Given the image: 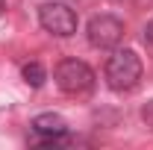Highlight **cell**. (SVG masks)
Instances as JSON below:
<instances>
[{
	"instance_id": "cell-2",
	"label": "cell",
	"mask_w": 153,
	"mask_h": 150,
	"mask_svg": "<svg viewBox=\"0 0 153 150\" xmlns=\"http://www.w3.org/2000/svg\"><path fill=\"white\" fill-rule=\"evenodd\" d=\"M53 76H56V85L65 94H88L94 88V71L82 59H62Z\"/></svg>"
},
{
	"instance_id": "cell-4",
	"label": "cell",
	"mask_w": 153,
	"mask_h": 150,
	"mask_svg": "<svg viewBox=\"0 0 153 150\" xmlns=\"http://www.w3.org/2000/svg\"><path fill=\"white\" fill-rule=\"evenodd\" d=\"M121 38H124V24L115 15H94L88 21V41H91V47L112 50V47L121 44Z\"/></svg>"
},
{
	"instance_id": "cell-8",
	"label": "cell",
	"mask_w": 153,
	"mask_h": 150,
	"mask_svg": "<svg viewBox=\"0 0 153 150\" xmlns=\"http://www.w3.org/2000/svg\"><path fill=\"white\" fill-rule=\"evenodd\" d=\"M144 38H147V41H150V44H153V21H150V24H147V30H144Z\"/></svg>"
},
{
	"instance_id": "cell-1",
	"label": "cell",
	"mask_w": 153,
	"mask_h": 150,
	"mask_svg": "<svg viewBox=\"0 0 153 150\" xmlns=\"http://www.w3.org/2000/svg\"><path fill=\"white\" fill-rule=\"evenodd\" d=\"M103 74H106V85L112 91H133L141 79V59L135 50H115Z\"/></svg>"
},
{
	"instance_id": "cell-3",
	"label": "cell",
	"mask_w": 153,
	"mask_h": 150,
	"mask_svg": "<svg viewBox=\"0 0 153 150\" xmlns=\"http://www.w3.org/2000/svg\"><path fill=\"white\" fill-rule=\"evenodd\" d=\"M38 21L47 33H53L59 38H68L76 33V12L68 6V3H41L38 9Z\"/></svg>"
},
{
	"instance_id": "cell-6",
	"label": "cell",
	"mask_w": 153,
	"mask_h": 150,
	"mask_svg": "<svg viewBox=\"0 0 153 150\" xmlns=\"http://www.w3.org/2000/svg\"><path fill=\"white\" fill-rule=\"evenodd\" d=\"M21 76L27 79V85H33V88H41V85H44V79H47V71H44L38 62H27V65L21 68Z\"/></svg>"
},
{
	"instance_id": "cell-7",
	"label": "cell",
	"mask_w": 153,
	"mask_h": 150,
	"mask_svg": "<svg viewBox=\"0 0 153 150\" xmlns=\"http://www.w3.org/2000/svg\"><path fill=\"white\" fill-rule=\"evenodd\" d=\"M141 121H144V124L153 130V100H147V103L141 106Z\"/></svg>"
},
{
	"instance_id": "cell-5",
	"label": "cell",
	"mask_w": 153,
	"mask_h": 150,
	"mask_svg": "<svg viewBox=\"0 0 153 150\" xmlns=\"http://www.w3.org/2000/svg\"><path fill=\"white\" fill-rule=\"evenodd\" d=\"M30 127H33V132L38 135V141H41V144H59V141H62V135L68 132L65 118H62V115H53V112L36 115Z\"/></svg>"
}]
</instances>
